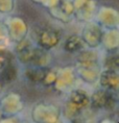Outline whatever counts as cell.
I'll use <instances>...</instances> for the list:
<instances>
[{"label": "cell", "instance_id": "6da1fadb", "mask_svg": "<svg viewBox=\"0 0 119 123\" xmlns=\"http://www.w3.org/2000/svg\"><path fill=\"white\" fill-rule=\"evenodd\" d=\"M93 101H94V104L97 106L113 107V105H114L113 98L111 96H109L106 93H103V92H98L96 95H94Z\"/></svg>", "mask_w": 119, "mask_h": 123}, {"label": "cell", "instance_id": "7a4b0ae2", "mask_svg": "<svg viewBox=\"0 0 119 123\" xmlns=\"http://www.w3.org/2000/svg\"><path fill=\"white\" fill-rule=\"evenodd\" d=\"M71 101L77 105H85L88 102V98L85 96V94H81L79 92H74L71 96Z\"/></svg>", "mask_w": 119, "mask_h": 123}, {"label": "cell", "instance_id": "3957f363", "mask_svg": "<svg viewBox=\"0 0 119 123\" xmlns=\"http://www.w3.org/2000/svg\"><path fill=\"white\" fill-rule=\"evenodd\" d=\"M81 47V41L77 38H71L66 43V49L69 51H74Z\"/></svg>", "mask_w": 119, "mask_h": 123}, {"label": "cell", "instance_id": "277c9868", "mask_svg": "<svg viewBox=\"0 0 119 123\" xmlns=\"http://www.w3.org/2000/svg\"><path fill=\"white\" fill-rule=\"evenodd\" d=\"M27 76L32 79V80H41V79L44 78V72L43 71H36V70H29V71H27Z\"/></svg>", "mask_w": 119, "mask_h": 123}]
</instances>
